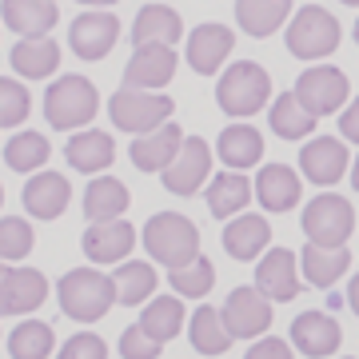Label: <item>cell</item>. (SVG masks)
Masks as SVG:
<instances>
[{
	"mask_svg": "<svg viewBox=\"0 0 359 359\" xmlns=\"http://www.w3.org/2000/svg\"><path fill=\"white\" fill-rule=\"evenodd\" d=\"M25 212L36 219H60L68 212V200H72V184H68L60 172H32V180L25 184Z\"/></svg>",
	"mask_w": 359,
	"mask_h": 359,
	"instance_id": "e0dca14e",
	"label": "cell"
},
{
	"mask_svg": "<svg viewBox=\"0 0 359 359\" xmlns=\"http://www.w3.org/2000/svg\"><path fill=\"white\" fill-rule=\"evenodd\" d=\"M56 359H108V344L96 332H76L56 351Z\"/></svg>",
	"mask_w": 359,
	"mask_h": 359,
	"instance_id": "b9f144b4",
	"label": "cell"
},
{
	"mask_svg": "<svg viewBox=\"0 0 359 359\" xmlns=\"http://www.w3.org/2000/svg\"><path fill=\"white\" fill-rule=\"evenodd\" d=\"M244 359H292V347L283 344V339H276V335H268V339H256V344L248 347Z\"/></svg>",
	"mask_w": 359,
	"mask_h": 359,
	"instance_id": "7bdbcfd3",
	"label": "cell"
},
{
	"mask_svg": "<svg viewBox=\"0 0 359 359\" xmlns=\"http://www.w3.org/2000/svg\"><path fill=\"white\" fill-rule=\"evenodd\" d=\"M347 168H351L347 144L335 140V136H316V140H308L299 148V172L308 176V184L332 188L335 180H344Z\"/></svg>",
	"mask_w": 359,
	"mask_h": 359,
	"instance_id": "7c38bea8",
	"label": "cell"
},
{
	"mask_svg": "<svg viewBox=\"0 0 359 359\" xmlns=\"http://www.w3.org/2000/svg\"><path fill=\"white\" fill-rule=\"evenodd\" d=\"M355 44H359V20H355Z\"/></svg>",
	"mask_w": 359,
	"mask_h": 359,
	"instance_id": "f907efd6",
	"label": "cell"
},
{
	"mask_svg": "<svg viewBox=\"0 0 359 359\" xmlns=\"http://www.w3.org/2000/svg\"><path fill=\"white\" fill-rule=\"evenodd\" d=\"M351 231H355V208L347 204L344 196L323 192L304 208V236H308V244L344 248Z\"/></svg>",
	"mask_w": 359,
	"mask_h": 359,
	"instance_id": "52a82bcc",
	"label": "cell"
},
{
	"mask_svg": "<svg viewBox=\"0 0 359 359\" xmlns=\"http://www.w3.org/2000/svg\"><path fill=\"white\" fill-rule=\"evenodd\" d=\"M96 112H100V92L88 76H60L44 92V120L56 132L88 128Z\"/></svg>",
	"mask_w": 359,
	"mask_h": 359,
	"instance_id": "7a4b0ae2",
	"label": "cell"
},
{
	"mask_svg": "<svg viewBox=\"0 0 359 359\" xmlns=\"http://www.w3.org/2000/svg\"><path fill=\"white\" fill-rule=\"evenodd\" d=\"M112 283H116V304L136 308V304H144V299H152L160 276H156V268L144 264V259H124V264L112 271Z\"/></svg>",
	"mask_w": 359,
	"mask_h": 359,
	"instance_id": "d6a6232c",
	"label": "cell"
},
{
	"mask_svg": "<svg viewBox=\"0 0 359 359\" xmlns=\"http://www.w3.org/2000/svg\"><path fill=\"white\" fill-rule=\"evenodd\" d=\"M271 100V76L268 68L256 65V60H236L219 72V84H216V104L219 112L228 116H256L264 104Z\"/></svg>",
	"mask_w": 359,
	"mask_h": 359,
	"instance_id": "277c9868",
	"label": "cell"
},
{
	"mask_svg": "<svg viewBox=\"0 0 359 359\" xmlns=\"http://www.w3.org/2000/svg\"><path fill=\"white\" fill-rule=\"evenodd\" d=\"M184 140H188V136L180 132V124L168 120L164 128L136 136V140L128 144V156H132V164L140 168V172H164V168L176 160V152L184 148Z\"/></svg>",
	"mask_w": 359,
	"mask_h": 359,
	"instance_id": "ffe728a7",
	"label": "cell"
},
{
	"mask_svg": "<svg viewBox=\"0 0 359 359\" xmlns=\"http://www.w3.org/2000/svg\"><path fill=\"white\" fill-rule=\"evenodd\" d=\"M56 351V332L44 320H20L8 335V355L13 359H48Z\"/></svg>",
	"mask_w": 359,
	"mask_h": 359,
	"instance_id": "d590c367",
	"label": "cell"
},
{
	"mask_svg": "<svg viewBox=\"0 0 359 359\" xmlns=\"http://www.w3.org/2000/svg\"><path fill=\"white\" fill-rule=\"evenodd\" d=\"M271 244V228L268 219L256 216V212H240L236 219H228V228H224V248H228L231 259H259L268 252Z\"/></svg>",
	"mask_w": 359,
	"mask_h": 359,
	"instance_id": "484cf974",
	"label": "cell"
},
{
	"mask_svg": "<svg viewBox=\"0 0 359 359\" xmlns=\"http://www.w3.org/2000/svg\"><path fill=\"white\" fill-rule=\"evenodd\" d=\"M351 188L359 192V156H355V164H351Z\"/></svg>",
	"mask_w": 359,
	"mask_h": 359,
	"instance_id": "7dc6e473",
	"label": "cell"
},
{
	"mask_svg": "<svg viewBox=\"0 0 359 359\" xmlns=\"http://www.w3.org/2000/svg\"><path fill=\"white\" fill-rule=\"evenodd\" d=\"M13 72L25 80H48L60 68V44L52 36H20L8 52Z\"/></svg>",
	"mask_w": 359,
	"mask_h": 359,
	"instance_id": "cb8c5ba5",
	"label": "cell"
},
{
	"mask_svg": "<svg viewBox=\"0 0 359 359\" xmlns=\"http://www.w3.org/2000/svg\"><path fill=\"white\" fill-rule=\"evenodd\" d=\"M176 112V100L168 92H148V88H116L112 100H108V116L120 132H132V136H144V132L164 128Z\"/></svg>",
	"mask_w": 359,
	"mask_h": 359,
	"instance_id": "5b68a950",
	"label": "cell"
},
{
	"mask_svg": "<svg viewBox=\"0 0 359 359\" xmlns=\"http://www.w3.org/2000/svg\"><path fill=\"white\" fill-rule=\"evenodd\" d=\"M256 196V184L244 176V172H219V176L208 180V208L216 219H236L248 208V200Z\"/></svg>",
	"mask_w": 359,
	"mask_h": 359,
	"instance_id": "83f0119b",
	"label": "cell"
},
{
	"mask_svg": "<svg viewBox=\"0 0 359 359\" xmlns=\"http://www.w3.org/2000/svg\"><path fill=\"white\" fill-rule=\"evenodd\" d=\"M84 256L92 264H124L132 256V248H136V228H132L128 219H100V224H92L84 231Z\"/></svg>",
	"mask_w": 359,
	"mask_h": 359,
	"instance_id": "9a60e30c",
	"label": "cell"
},
{
	"mask_svg": "<svg viewBox=\"0 0 359 359\" xmlns=\"http://www.w3.org/2000/svg\"><path fill=\"white\" fill-rule=\"evenodd\" d=\"M216 156L231 168V172H244V168L264 160V132H259L256 124H248V120H236V124H228V128L219 132Z\"/></svg>",
	"mask_w": 359,
	"mask_h": 359,
	"instance_id": "603a6c76",
	"label": "cell"
},
{
	"mask_svg": "<svg viewBox=\"0 0 359 359\" xmlns=\"http://www.w3.org/2000/svg\"><path fill=\"white\" fill-rule=\"evenodd\" d=\"M56 299H60V311H65L68 320L96 323L112 311L116 283H112V276H104L96 268H72L56 283Z\"/></svg>",
	"mask_w": 359,
	"mask_h": 359,
	"instance_id": "6da1fadb",
	"label": "cell"
},
{
	"mask_svg": "<svg viewBox=\"0 0 359 359\" xmlns=\"http://www.w3.org/2000/svg\"><path fill=\"white\" fill-rule=\"evenodd\" d=\"M316 120H320V116H311L304 104L295 100V92H280V96L271 100L268 124L280 140H304V136H311V132H316Z\"/></svg>",
	"mask_w": 359,
	"mask_h": 359,
	"instance_id": "1f68e13d",
	"label": "cell"
},
{
	"mask_svg": "<svg viewBox=\"0 0 359 359\" xmlns=\"http://www.w3.org/2000/svg\"><path fill=\"white\" fill-rule=\"evenodd\" d=\"M80 4H88V8H112L116 0H80Z\"/></svg>",
	"mask_w": 359,
	"mask_h": 359,
	"instance_id": "bcb514c9",
	"label": "cell"
},
{
	"mask_svg": "<svg viewBox=\"0 0 359 359\" xmlns=\"http://www.w3.org/2000/svg\"><path fill=\"white\" fill-rule=\"evenodd\" d=\"M0 20L20 36H48L52 25L60 20L56 0H0Z\"/></svg>",
	"mask_w": 359,
	"mask_h": 359,
	"instance_id": "7402d4cb",
	"label": "cell"
},
{
	"mask_svg": "<svg viewBox=\"0 0 359 359\" xmlns=\"http://www.w3.org/2000/svg\"><path fill=\"white\" fill-rule=\"evenodd\" d=\"M160 347H164V344L152 339L140 323H132V327L120 332V355H124V359H160Z\"/></svg>",
	"mask_w": 359,
	"mask_h": 359,
	"instance_id": "60d3db41",
	"label": "cell"
},
{
	"mask_svg": "<svg viewBox=\"0 0 359 359\" xmlns=\"http://www.w3.org/2000/svg\"><path fill=\"white\" fill-rule=\"evenodd\" d=\"M304 184L295 176V168L287 164H264L256 176V200L264 204V212H292L299 204Z\"/></svg>",
	"mask_w": 359,
	"mask_h": 359,
	"instance_id": "4316f807",
	"label": "cell"
},
{
	"mask_svg": "<svg viewBox=\"0 0 359 359\" xmlns=\"http://www.w3.org/2000/svg\"><path fill=\"white\" fill-rule=\"evenodd\" d=\"M219 316H224V327L231 332V339H259V335H268L276 308L259 287H236L224 299Z\"/></svg>",
	"mask_w": 359,
	"mask_h": 359,
	"instance_id": "ba28073f",
	"label": "cell"
},
{
	"mask_svg": "<svg viewBox=\"0 0 359 359\" xmlns=\"http://www.w3.org/2000/svg\"><path fill=\"white\" fill-rule=\"evenodd\" d=\"M339 132H344L347 144H359V96L344 108V116H339Z\"/></svg>",
	"mask_w": 359,
	"mask_h": 359,
	"instance_id": "ee69618b",
	"label": "cell"
},
{
	"mask_svg": "<svg viewBox=\"0 0 359 359\" xmlns=\"http://www.w3.org/2000/svg\"><path fill=\"white\" fill-rule=\"evenodd\" d=\"M231 48H236V32H231L228 25H200L192 28V36H188V65H192V72H200V76H212V72H219L224 68V60L231 56Z\"/></svg>",
	"mask_w": 359,
	"mask_h": 359,
	"instance_id": "2e32d148",
	"label": "cell"
},
{
	"mask_svg": "<svg viewBox=\"0 0 359 359\" xmlns=\"http://www.w3.org/2000/svg\"><path fill=\"white\" fill-rule=\"evenodd\" d=\"M292 344L299 347L308 359L335 355V347L344 344L339 320L327 316V311H304V316H295V320H292Z\"/></svg>",
	"mask_w": 359,
	"mask_h": 359,
	"instance_id": "ac0fdd59",
	"label": "cell"
},
{
	"mask_svg": "<svg viewBox=\"0 0 359 359\" xmlns=\"http://www.w3.org/2000/svg\"><path fill=\"white\" fill-rule=\"evenodd\" d=\"M140 327L152 335V339H160V344L176 339L180 327H184V299H180L176 292L172 295H152L148 308H144V316H140Z\"/></svg>",
	"mask_w": 359,
	"mask_h": 359,
	"instance_id": "836d02e7",
	"label": "cell"
},
{
	"mask_svg": "<svg viewBox=\"0 0 359 359\" xmlns=\"http://www.w3.org/2000/svg\"><path fill=\"white\" fill-rule=\"evenodd\" d=\"M144 252L156 264H164L168 271L184 268V264H192L200 256V228L180 212H156L144 224Z\"/></svg>",
	"mask_w": 359,
	"mask_h": 359,
	"instance_id": "3957f363",
	"label": "cell"
},
{
	"mask_svg": "<svg viewBox=\"0 0 359 359\" xmlns=\"http://www.w3.org/2000/svg\"><path fill=\"white\" fill-rule=\"evenodd\" d=\"M339 20H335L323 4H304L299 13L287 20V52L299 60H323L339 48Z\"/></svg>",
	"mask_w": 359,
	"mask_h": 359,
	"instance_id": "8992f818",
	"label": "cell"
},
{
	"mask_svg": "<svg viewBox=\"0 0 359 359\" xmlns=\"http://www.w3.org/2000/svg\"><path fill=\"white\" fill-rule=\"evenodd\" d=\"M180 56L176 48L168 44H148V48H136L132 60L124 65V84L128 88H148V92H164L176 76Z\"/></svg>",
	"mask_w": 359,
	"mask_h": 359,
	"instance_id": "4fadbf2b",
	"label": "cell"
},
{
	"mask_svg": "<svg viewBox=\"0 0 359 359\" xmlns=\"http://www.w3.org/2000/svg\"><path fill=\"white\" fill-rule=\"evenodd\" d=\"M292 16V0H236V25L248 36H271Z\"/></svg>",
	"mask_w": 359,
	"mask_h": 359,
	"instance_id": "f546056e",
	"label": "cell"
},
{
	"mask_svg": "<svg viewBox=\"0 0 359 359\" xmlns=\"http://www.w3.org/2000/svg\"><path fill=\"white\" fill-rule=\"evenodd\" d=\"M0 204H4V188H0Z\"/></svg>",
	"mask_w": 359,
	"mask_h": 359,
	"instance_id": "816d5d0a",
	"label": "cell"
},
{
	"mask_svg": "<svg viewBox=\"0 0 359 359\" xmlns=\"http://www.w3.org/2000/svg\"><path fill=\"white\" fill-rule=\"evenodd\" d=\"M48 299V280L36 268H13L0 287V316H32Z\"/></svg>",
	"mask_w": 359,
	"mask_h": 359,
	"instance_id": "d6986e66",
	"label": "cell"
},
{
	"mask_svg": "<svg viewBox=\"0 0 359 359\" xmlns=\"http://www.w3.org/2000/svg\"><path fill=\"white\" fill-rule=\"evenodd\" d=\"M160 176H164V188L172 196H196L212 180V148H208V140L204 136H188L184 148L176 152V160Z\"/></svg>",
	"mask_w": 359,
	"mask_h": 359,
	"instance_id": "30bf717a",
	"label": "cell"
},
{
	"mask_svg": "<svg viewBox=\"0 0 359 359\" xmlns=\"http://www.w3.org/2000/svg\"><path fill=\"white\" fill-rule=\"evenodd\" d=\"M28 112H32L28 84H20V80H13V76H0V128L25 124Z\"/></svg>",
	"mask_w": 359,
	"mask_h": 359,
	"instance_id": "ab89813d",
	"label": "cell"
},
{
	"mask_svg": "<svg viewBox=\"0 0 359 359\" xmlns=\"http://www.w3.org/2000/svg\"><path fill=\"white\" fill-rule=\"evenodd\" d=\"M48 152H52L48 136L25 128V132H13V140L4 144V164L13 172H40L48 164Z\"/></svg>",
	"mask_w": 359,
	"mask_h": 359,
	"instance_id": "8d00e7d4",
	"label": "cell"
},
{
	"mask_svg": "<svg viewBox=\"0 0 359 359\" xmlns=\"http://www.w3.org/2000/svg\"><path fill=\"white\" fill-rule=\"evenodd\" d=\"M256 287L268 295L271 304H287L299 295V256L292 248H271L259 256L256 268Z\"/></svg>",
	"mask_w": 359,
	"mask_h": 359,
	"instance_id": "5bb4252c",
	"label": "cell"
},
{
	"mask_svg": "<svg viewBox=\"0 0 359 359\" xmlns=\"http://www.w3.org/2000/svg\"><path fill=\"white\" fill-rule=\"evenodd\" d=\"M347 304H351V311L359 316V276H351V283H347Z\"/></svg>",
	"mask_w": 359,
	"mask_h": 359,
	"instance_id": "f6af8a7d",
	"label": "cell"
},
{
	"mask_svg": "<svg viewBox=\"0 0 359 359\" xmlns=\"http://www.w3.org/2000/svg\"><path fill=\"white\" fill-rule=\"evenodd\" d=\"M299 264H304V276H308L311 287H332L339 276H347V268H351V252H347V248L304 244Z\"/></svg>",
	"mask_w": 359,
	"mask_h": 359,
	"instance_id": "4dcf8cb0",
	"label": "cell"
},
{
	"mask_svg": "<svg viewBox=\"0 0 359 359\" xmlns=\"http://www.w3.org/2000/svg\"><path fill=\"white\" fill-rule=\"evenodd\" d=\"M344 4H351V8H359V0H344Z\"/></svg>",
	"mask_w": 359,
	"mask_h": 359,
	"instance_id": "681fc988",
	"label": "cell"
},
{
	"mask_svg": "<svg viewBox=\"0 0 359 359\" xmlns=\"http://www.w3.org/2000/svg\"><path fill=\"white\" fill-rule=\"evenodd\" d=\"M180 36H184V20L168 4H144L140 13H136V20H132V44L136 48H148V44L176 48Z\"/></svg>",
	"mask_w": 359,
	"mask_h": 359,
	"instance_id": "d4e9b609",
	"label": "cell"
},
{
	"mask_svg": "<svg viewBox=\"0 0 359 359\" xmlns=\"http://www.w3.org/2000/svg\"><path fill=\"white\" fill-rule=\"evenodd\" d=\"M116 40H120V20L108 8H88L68 28V44H72L80 60H104Z\"/></svg>",
	"mask_w": 359,
	"mask_h": 359,
	"instance_id": "8fae6325",
	"label": "cell"
},
{
	"mask_svg": "<svg viewBox=\"0 0 359 359\" xmlns=\"http://www.w3.org/2000/svg\"><path fill=\"white\" fill-rule=\"evenodd\" d=\"M128 204H132V196L116 176H104L100 172V176L88 180V188H84V216H88L92 224H100V219H120L128 212Z\"/></svg>",
	"mask_w": 359,
	"mask_h": 359,
	"instance_id": "f1b7e54d",
	"label": "cell"
},
{
	"mask_svg": "<svg viewBox=\"0 0 359 359\" xmlns=\"http://www.w3.org/2000/svg\"><path fill=\"white\" fill-rule=\"evenodd\" d=\"M188 339H192V347L200 351V355H224L231 347V332L224 327V316H219V308H196L192 323H188Z\"/></svg>",
	"mask_w": 359,
	"mask_h": 359,
	"instance_id": "e575fe53",
	"label": "cell"
},
{
	"mask_svg": "<svg viewBox=\"0 0 359 359\" xmlns=\"http://www.w3.org/2000/svg\"><path fill=\"white\" fill-rule=\"evenodd\" d=\"M36 244V236H32V224L20 216H0V259L4 264H16V259H25Z\"/></svg>",
	"mask_w": 359,
	"mask_h": 359,
	"instance_id": "f35d334b",
	"label": "cell"
},
{
	"mask_svg": "<svg viewBox=\"0 0 359 359\" xmlns=\"http://www.w3.org/2000/svg\"><path fill=\"white\" fill-rule=\"evenodd\" d=\"M65 160L76 172H84V176H100L104 168H112L116 160V140L100 128H80L65 144Z\"/></svg>",
	"mask_w": 359,
	"mask_h": 359,
	"instance_id": "44dd1931",
	"label": "cell"
},
{
	"mask_svg": "<svg viewBox=\"0 0 359 359\" xmlns=\"http://www.w3.org/2000/svg\"><path fill=\"white\" fill-rule=\"evenodd\" d=\"M295 100L304 104L311 116H332L339 112L347 104V96H351V84H347V76L339 72V68L332 65H316L308 68L304 76L295 80Z\"/></svg>",
	"mask_w": 359,
	"mask_h": 359,
	"instance_id": "9c48e42d",
	"label": "cell"
},
{
	"mask_svg": "<svg viewBox=\"0 0 359 359\" xmlns=\"http://www.w3.org/2000/svg\"><path fill=\"white\" fill-rule=\"evenodd\" d=\"M8 271L13 268H4V259H0V287H4V280H8Z\"/></svg>",
	"mask_w": 359,
	"mask_h": 359,
	"instance_id": "c3c4849f",
	"label": "cell"
},
{
	"mask_svg": "<svg viewBox=\"0 0 359 359\" xmlns=\"http://www.w3.org/2000/svg\"><path fill=\"white\" fill-rule=\"evenodd\" d=\"M168 283H172V292H176L180 299H204V295L216 287V268H212L208 256H196L192 264L168 271Z\"/></svg>",
	"mask_w": 359,
	"mask_h": 359,
	"instance_id": "74e56055",
	"label": "cell"
}]
</instances>
